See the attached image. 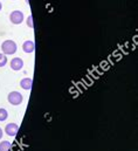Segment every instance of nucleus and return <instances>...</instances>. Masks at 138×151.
<instances>
[{
  "label": "nucleus",
  "instance_id": "nucleus-4",
  "mask_svg": "<svg viewBox=\"0 0 138 151\" xmlns=\"http://www.w3.org/2000/svg\"><path fill=\"white\" fill-rule=\"evenodd\" d=\"M24 60L21 58H13L11 60V69H13L14 72H19L24 68Z\"/></svg>",
  "mask_w": 138,
  "mask_h": 151
},
{
  "label": "nucleus",
  "instance_id": "nucleus-5",
  "mask_svg": "<svg viewBox=\"0 0 138 151\" xmlns=\"http://www.w3.org/2000/svg\"><path fill=\"white\" fill-rule=\"evenodd\" d=\"M19 131V125L15 124V123H8L6 127H5V132L7 136H11V137H14L17 136Z\"/></svg>",
  "mask_w": 138,
  "mask_h": 151
},
{
  "label": "nucleus",
  "instance_id": "nucleus-3",
  "mask_svg": "<svg viewBox=\"0 0 138 151\" xmlns=\"http://www.w3.org/2000/svg\"><path fill=\"white\" fill-rule=\"evenodd\" d=\"M24 20H25V15H24V13L21 11L15 9V11L11 12V14H9V21L13 25H20V24L24 22Z\"/></svg>",
  "mask_w": 138,
  "mask_h": 151
},
{
  "label": "nucleus",
  "instance_id": "nucleus-7",
  "mask_svg": "<svg viewBox=\"0 0 138 151\" xmlns=\"http://www.w3.org/2000/svg\"><path fill=\"white\" fill-rule=\"evenodd\" d=\"M32 86H33V80L31 77H24L20 81V87L24 90H31L32 89Z\"/></svg>",
  "mask_w": 138,
  "mask_h": 151
},
{
  "label": "nucleus",
  "instance_id": "nucleus-13",
  "mask_svg": "<svg viewBox=\"0 0 138 151\" xmlns=\"http://www.w3.org/2000/svg\"><path fill=\"white\" fill-rule=\"evenodd\" d=\"M2 9V4H1V1H0V11Z\"/></svg>",
  "mask_w": 138,
  "mask_h": 151
},
{
  "label": "nucleus",
  "instance_id": "nucleus-2",
  "mask_svg": "<svg viewBox=\"0 0 138 151\" xmlns=\"http://www.w3.org/2000/svg\"><path fill=\"white\" fill-rule=\"evenodd\" d=\"M7 101L12 104V106H20L24 101V96L20 91H11L8 95H7Z\"/></svg>",
  "mask_w": 138,
  "mask_h": 151
},
{
  "label": "nucleus",
  "instance_id": "nucleus-10",
  "mask_svg": "<svg viewBox=\"0 0 138 151\" xmlns=\"http://www.w3.org/2000/svg\"><path fill=\"white\" fill-rule=\"evenodd\" d=\"M7 62H8V60H7V56H6L5 54L0 53V68L5 67V66L7 65Z\"/></svg>",
  "mask_w": 138,
  "mask_h": 151
},
{
  "label": "nucleus",
  "instance_id": "nucleus-1",
  "mask_svg": "<svg viewBox=\"0 0 138 151\" xmlns=\"http://www.w3.org/2000/svg\"><path fill=\"white\" fill-rule=\"evenodd\" d=\"M18 50V45L13 40H5L1 43V52L5 55H13Z\"/></svg>",
  "mask_w": 138,
  "mask_h": 151
},
{
  "label": "nucleus",
  "instance_id": "nucleus-9",
  "mask_svg": "<svg viewBox=\"0 0 138 151\" xmlns=\"http://www.w3.org/2000/svg\"><path fill=\"white\" fill-rule=\"evenodd\" d=\"M8 118V111L5 108H0V122H4Z\"/></svg>",
  "mask_w": 138,
  "mask_h": 151
},
{
  "label": "nucleus",
  "instance_id": "nucleus-6",
  "mask_svg": "<svg viewBox=\"0 0 138 151\" xmlns=\"http://www.w3.org/2000/svg\"><path fill=\"white\" fill-rule=\"evenodd\" d=\"M22 50L27 54H31L35 50V42L33 40H27L22 43Z\"/></svg>",
  "mask_w": 138,
  "mask_h": 151
},
{
  "label": "nucleus",
  "instance_id": "nucleus-11",
  "mask_svg": "<svg viewBox=\"0 0 138 151\" xmlns=\"http://www.w3.org/2000/svg\"><path fill=\"white\" fill-rule=\"evenodd\" d=\"M26 22H27V26H28V27L34 28V24H33V15H32V14H29V15L27 17Z\"/></svg>",
  "mask_w": 138,
  "mask_h": 151
},
{
  "label": "nucleus",
  "instance_id": "nucleus-8",
  "mask_svg": "<svg viewBox=\"0 0 138 151\" xmlns=\"http://www.w3.org/2000/svg\"><path fill=\"white\" fill-rule=\"evenodd\" d=\"M9 149H11V142L8 141L0 142V151H9Z\"/></svg>",
  "mask_w": 138,
  "mask_h": 151
},
{
  "label": "nucleus",
  "instance_id": "nucleus-12",
  "mask_svg": "<svg viewBox=\"0 0 138 151\" xmlns=\"http://www.w3.org/2000/svg\"><path fill=\"white\" fill-rule=\"evenodd\" d=\"M2 136H4V130L0 128V141H1V138H2Z\"/></svg>",
  "mask_w": 138,
  "mask_h": 151
}]
</instances>
